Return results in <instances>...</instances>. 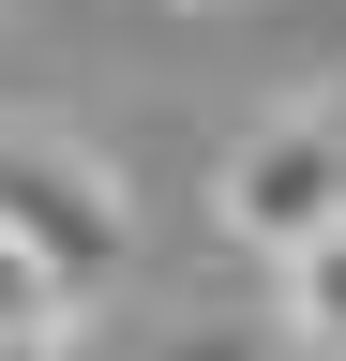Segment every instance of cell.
<instances>
[{"mask_svg": "<svg viewBox=\"0 0 346 361\" xmlns=\"http://www.w3.org/2000/svg\"><path fill=\"white\" fill-rule=\"evenodd\" d=\"M211 226H226L241 256H301V241H331L346 226V135L331 106H271V121H241L226 151H211Z\"/></svg>", "mask_w": 346, "mask_h": 361, "instance_id": "1", "label": "cell"}, {"mask_svg": "<svg viewBox=\"0 0 346 361\" xmlns=\"http://www.w3.org/2000/svg\"><path fill=\"white\" fill-rule=\"evenodd\" d=\"M0 241L91 301L106 271L136 256V211H121V180L75 151V135H46V121H0Z\"/></svg>", "mask_w": 346, "mask_h": 361, "instance_id": "2", "label": "cell"}, {"mask_svg": "<svg viewBox=\"0 0 346 361\" xmlns=\"http://www.w3.org/2000/svg\"><path fill=\"white\" fill-rule=\"evenodd\" d=\"M75 316H91V301H75L61 271H30L16 241H0V361H61V331H75Z\"/></svg>", "mask_w": 346, "mask_h": 361, "instance_id": "3", "label": "cell"}, {"mask_svg": "<svg viewBox=\"0 0 346 361\" xmlns=\"http://www.w3.org/2000/svg\"><path fill=\"white\" fill-rule=\"evenodd\" d=\"M286 331L316 346V361H346V226H331V241H301V256H286Z\"/></svg>", "mask_w": 346, "mask_h": 361, "instance_id": "4", "label": "cell"}, {"mask_svg": "<svg viewBox=\"0 0 346 361\" xmlns=\"http://www.w3.org/2000/svg\"><path fill=\"white\" fill-rule=\"evenodd\" d=\"M331 135H346V90H331Z\"/></svg>", "mask_w": 346, "mask_h": 361, "instance_id": "5", "label": "cell"}]
</instances>
